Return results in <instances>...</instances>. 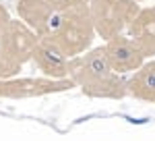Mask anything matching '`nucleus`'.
Returning a JSON list of instances; mask_svg holds the SVG:
<instances>
[{"instance_id":"11","label":"nucleus","mask_w":155,"mask_h":141,"mask_svg":"<svg viewBox=\"0 0 155 141\" xmlns=\"http://www.w3.org/2000/svg\"><path fill=\"white\" fill-rule=\"evenodd\" d=\"M21 67H23V64L15 62V60H12L11 56L0 48V81H4V79H12V77H19Z\"/></svg>"},{"instance_id":"10","label":"nucleus","mask_w":155,"mask_h":141,"mask_svg":"<svg viewBox=\"0 0 155 141\" xmlns=\"http://www.w3.org/2000/svg\"><path fill=\"white\" fill-rule=\"evenodd\" d=\"M128 95L141 102L155 104V58L147 60L139 70L132 73V77L126 81Z\"/></svg>"},{"instance_id":"6","label":"nucleus","mask_w":155,"mask_h":141,"mask_svg":"<svg viewBox=\"0 0 155 141\" xmlns=\"http://www.w3.org/2000/svg\"><path fill=\"white\" fill-rule=\"evenodd\" d=\"M106 56H107V62L110 67L116 70L118 75H124V73H134L143 67L147 62V56L145 52L141 50V46L132 40L130 35H124L120 33L112 40H107L106 44Z\"/></svg>"},{"instance_id":"8","label":"nucleus","mask_w":155,"mask_h":141,"mask_svg":"<svg viewBox=\"0 0 155 141\" xmlns=\"http://www.w3.org/2000/svg\"><path fill=\"white\" fill-rule=\"evenodd\" d=\"M31 62L41 70L46 77H54V79H66L68 77V64L71 58L64 54V50L52 42V40H39Z\"/></svg>"},{"instance_id":"14","label":"nucleus","mask_w":155,"mask_h":141,"mask_svg":"<svg viewBox=\"0 0 155 141\" xmlns=\"http://www.w3.org/2000/svg\"><path fill=\"white\" fill-rule=\"evenodd\" d=\"M134 2H145V0H134Z\"/></svg>"},{"instance_id":"2","label":"nucleus","mask_w":155,"mask_h":141,"mask_svg":"<svg viewBox=\"0 0 155 141\" xmlns=\"http://www.w3.org/2000/svg\"><path fill=\"white\" fill-rule=\"evenodd\" d=\"M95 35L97 31L93 19H91L89 4H81V6H74L68 11H62L60 23L50 40L56 42L68 58H74L89 50Z\"/></svg>"},{"instance_id":"5","label":"nucleus","mask_w":155,"mask_h":141,"mask_svg":"<svg viewBox=\"0 0 155 141\" xmlns=\"http://www.w3.org/2000/svg\"><path fill=\"white\" fill-rule=\"evenodd\" d=\"M37 44H39L37 33L21 19H12L0 37V48L19 64H25L33 58Z\"/></svg>"},{"instance_id":"3","label":"nucleus","mask_w":155,"mask_h":141,"mask_svg":"<svg viewBox=\"0 0 155 141\" xmlns=\"http://www.w3.org/2000/svg\"><path fill=\"white\" fill-rule=\"evenodd\" d=\"M89 11L97 35L107 42L130 27L134 17L141 12V6L134 0H91Z\"/></svg>"},{"instance_id":"1","label":"nucleus","mask_w":155,"mask_h":141,"mask_svg":"<svg viewBox=\"0 0 155 141\" xmlns=\"http://www.w3.org/2000/svg\"><path fill=\"white\" fill-rule=\"evenodd\" d=\"M68 77H71L81 91L91 98H104V100H122L128 95L126 81L116 70L110 67L106 56V48L99 46L87 50L71 58L68 64Z\"/></svg>"},{"instance_id":"12","label":"nucleus","mask_w":155,"mask_h":141,"mask_svg":"<svg viewBox=\"0 0 155 141\" xmlns=\"http://www.w3.org/2000/svg\"><path fill=\"white\" fill-rule=\"evenodd\" d=\"M50 6H54L56 11H68V9H74V6H81V4H89L91 0H41Z\"/></svg>"},{"instance_id":"7","label":"nucleus","mask_w":155,"mask_h":141,"mask_svg":"<svg viewBox=\"0 0 155 141\" xmlns=\"http://www.w3.org/2000/svg\"><path fill=\"white\" fill-rule=\"evenodd\" d=\"M17 15L35 31L39 40H50L60 23L62 11H56L41 0H17Z\"/></svg>"},{"instance_id":"9","label":"nucleus","mask_w":155,"mask_h":141,"mask_svg":"<svg viewBox=\"0 0 155 141\" xmlns=\"http://www.w3.org/2000/svg\"><path fill=\"white\" fill-rule=\"evenodd\" d=\"M128 35L141 46L147 58H155V6L141 9L128 27Z\"/></svg>"},{"instance_id":"13","label":"nucleus","mask_w":155,"mask_h":141,"mask_svg":"<svg viewBox=\"0 0 155 141\" xmlns=\"http://www.w3.org/2000/svg\"><path fill=\"white\" fill-rule=\"evenodd\" d=\"M11 15H8V9L4 6V4H0V37H2V33H4V29L8 27V23H11Z\"/></svg>"},{"instance_id":"4","label":"nucleus","mask_w":155,"mask_h":141,"mask_svg":"<svg viewBox=\"0 0 155 141\" xmlns=\"http://www.w3.org/2000/svg\"><path fill=\"white\" fill-rule=\"evenodd\" d=\"M77 87L71 77L54 79V77H12L0 81V98L6 100H31V98H46V95L62 94Z\"/></svg>"}]
</instances>
